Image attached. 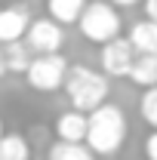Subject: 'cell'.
<instances>
[{"label": "cell", "instance_id": "10", "mask_svg": "<svg viewBox=\"0 0 157 160\" xmlns=\"http://www.w3.org/2000/svg\"><path fill=\"white\" fill-rule=\"evenodd\" d=\"M34 49L22 40H9V43H3V59H6V71H13V74H25L28 71V65H31V56Z\"/></svg>", "mask_w": 157, "mask_h": 160}, {"label": "cell", "instance_id": "18", "mask_svg": "<svg viewBox=\"0 0 157 160\" xmlns=\"http://www.w3.org/2000/svg\"><path fill=\"white\" fill-rule=\"evenodd\" d=\"M108 3H114V6H136L139 0H108Z\"/></svg>", "mask_w": 157, "mask_h": 160}, {"label": "cell", "instance_id": "1", "mask_svg": "<svg viewBox=\"0 0 157 160\" xmlns=\"http://www.w3.org/2000/svg\"><path fill=\"white\" fill-rule=\"evenodd\" d=\"M126 114L120 105H111V102H102L99 108L89 111V126H86V145L102 154V157H111L117 154L126 142Z\"/></svg>", "mask_w": 157, "mask_h": 160}, {"label": "cell", "instance_id": "12", "mask_svg": "<svg viewBox=\"0 0 157 160\" xmlns=\"http://www.w3.org/2000/svg\"><path fill=\"white\" fill-rule=\"evenodd\" d=\"M49 160H96V151L86 142H56L49 148Z\"/></svg>", "mask_w": 157, "mask_h": 160}, {"label": "cell", "instance_id": "5", "mask_svg": "<svg viewBox=\"0 0 157 160\" xmlns=\"http://www.w3.org/2000/svg\"><path fill=\"white\" fill-rule=\"evenodd\" d=\"M65 25L49 19H31L28 31H25V43L34 49V52H59L62 43H65Z\"/></svg>", "mask_w": 157, "mask_h": 160}, {"label": "cell", "instance_id": "7", "mask_svg": "<svg viewBox=\"0 0 157 160\" xmlns=\"http://www.w3.org/2000/svg\"><path fill=\"white\" fill-rule=\"evenodd\" d=\"M31 25V12L25 3H13V6H3L0 9V46L9 43V40H22L25 31Z\"/></svg>", "mask_w": 157, "mask_h": 160}, {"label": "cell", "instance_id": "20", "mask_svg": "<svg viewBox=\"0 0 157 160\" xmlns=\"http://www.w3.org/2000/svg\"><path fill=\"white\" fill-rule=\"evenodd\" d=\"M0 136H3V123H0Z\"/></svg>", "mask_w": 157, "mask_h": 160}, {"label": "cell", "instance_id": "9", "mask_svg": "<svg viewBox=\"0 0 157 160\" xmlns=\"http://www.w3.org/2000/svg\"><path fill=\"white\" fill-rule=\"evenodd\" d=\"M126 80L142 86V89L157 86V52H136V62H133Z\"/></svg>", "mask_w": 157, "mask_h": 160}, {"label": "cell", "instance_id": "6", "mask_svg": "<svg viewBox=\"0 0 157 160\" xmlns=\"http://www.w3.org/2000/svg\"><path fill=\"white\" fill-rule=\"evenodd\" d=\"M136 62V46L129 37H114L102 43V71L108 77H129V68Z\"/></svg>", "mask_w": 157, "mask_h": 160}, {"label": "cell", "instance_id": "19", "mask_svg": "<svg viewBox=\"0 0 157 160\" xmlns=\"http://www.w3.org/2000/svg\"><path fill=\"white\" fill-rule=\"evenodd\" d=\"M6 74V59H3V49H0V77Z\"/></svg>", "mask_w": 157, "mask_h": 160}, {"label": "cell", "instance_id": "15", "mask_svg": "<svg viewBox=\"0 0 157 160\" xmlns=\"http://www.w3.org/2000/svg\"><path fill=\"white\" fill-rule=\"evenodd\" d=\"M139 111H142V117H145V120H148V123L157 129V86H148V89L142 92Z\"/></svg>", "mask_w": 157, "mask_h": 160}, {"label": "cell", "instance_id": "13", "mask_svg": "<svg viewBox=\"0 0 157 160\" xmlns=\"http://www.w3.org/2000/svg\"><path fill=\"white\" fill-rule=\"evenodd\" d=\"M86 3L89 0H46V9H49V16L62 25H74L80 19V12L86 9Z\"/></svg>", "mask_w": 157, "mask_h": 160}, {"label": "cell", "instance_id": "16", "mask_svg": "<svg viewBox=\"0 0 157 160\" xmlns=\"http://www.w3.org/2000/svg\"><path fill=\"white\" fill-rule=\"evenodd\" d=\"M145 160H157V129L145 139Z\"/></svg>", "mask_w": 157, "mask_h": 160}, {"label": "cell", "instance_id": "11", "mask_svg": "<svg viewBox=\"0 0 157 160\" xmlns=\"http://www.w3.org/2000/svg\"><path fill=\"white\" fill-rule=\"evenodd\" d=\"M129 43L136 46V52H157V22L148 16L136 22L129 28Z\"/></svg>", "mask_w": 157, "mask_h": 160}, {"label": "cell", "instance_id": "8", "mask_svg": "<svg viewBox=\"0 0 157 160\" xmlns=\"http://www.w3.org/2000/svg\"><path fill=\"white\" fill-rule=\"evenodd\" d=\"M86 126H89V114L71 108V111H62L56 117V139L62 142H86Z\"/></svg>", "mask_w": 157, "mask_h": 160}, {"label": "cell", "instance_id": "17", "mask_svg": "<svg viewBox=\"0 0 157 160\" xmlns=\"http://www.w3.org/2000/svg\"><path fill=\"white\" fill-rule=\"evenodd\" d=\"M142 6H145V16H148V19H154V22H157V0H145Z\"/></svg>", "mask_w": 157, "mask_h": 160}, {"label": "cell", "instance_id": "4", "mask_svg": "<svg viewBox=\"0 0 157 160\" xmlns=\"http://www.w3.org/2000/svg\"><path fill=\"white\" fill-rule=\"evenodd\" d=\"M65 74H68V59L65 56H59V52H37L31 59V65H28V71H25V80L37 92H56L65 83Z\"/></svg>", "mask_w": 157, "mask_h": 160}, {"label": "cell", "instance_id": "3", "mask_svg": "<svg viewBox=\"0 0 157 160\" xmlns=\"http://www.w3.org/2000/svg\"><path fill=\"white\" fill-rule=\"evenodd\" d=\"M80 34L89 40V43H108V40L120 37V28H123V19H120L117 6L108 3V0H93L86 3V9L80 12Z\"/></svg>", "mask_w": 157, "mask_h": 160}, {"label": "cell", "instance_id": "2", "mask_svg": "<svg viewBox=\"0 0 157 160\" xmlns=\"http://www.w3.org/2000/svg\"><path fill=\"white\" fill-rule=\"evenodd\" d=\"M62 89L68 92V102L80 108V111H93L102 102H108V74L105 71H93L86 65H68V74H65V83Z\"/></svg>", "mask_w": 157, "mask_h": 160}, {"label": "cell", "instance_id": "14", "mask_svg": "<svg viewBox=\"0 0 157 160\" xmlns=\"http://www.w3.org/2000/svg\"><path fill=\"white\" fill-rule=\"evenodd\" d=\"M0 160H31L28 139L19 132H6L0 136Z\"/></svg>", "mask_w": 157, "mask_h": 160}]
</instances>
